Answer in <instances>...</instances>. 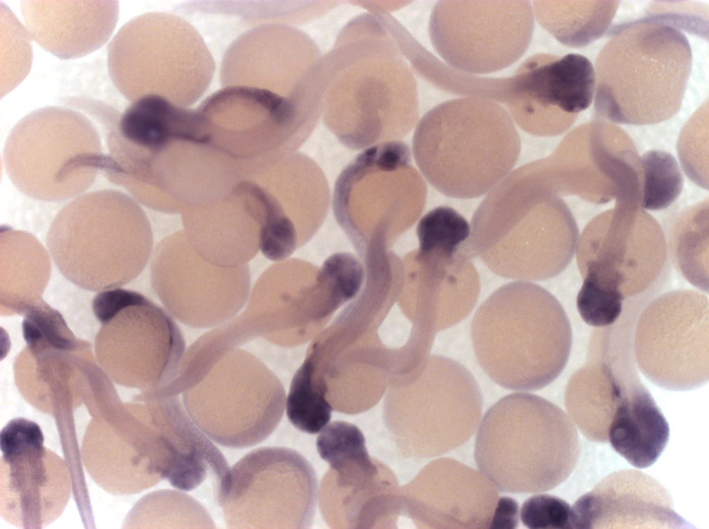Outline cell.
Returning <instances> with one entry per match:
<instances>
[{
  "label": "cell",
  "mask_w": 709,
  "mask_h": 529,
  "mask_svg": "<svg viewBox=\"0 0 709 529\" xmlns=\"http://www.w3.org/2000/svg\"><path fill=\"white\" fill-rule=\"evenodd\" d=\"M323 120L345 147L398 140L416 122V84L375 17L351 21L322 57Z\"/></svg>",
  "instance_id": "6da1fadb"
},
{
  "label": "cell",
  "mask_w": 709,
  "mask_h": 529,
  "mask_svg": "<svg viewBox=\"0 0 709 529\" xmlns=\"http://www.w3.org/2000/svg\"><path fill=\"white\" fill-rule=\"evenodd\" d=\"M320 456L337 474H350L372 468L374 462L366 449L365 438L354 425L334 421L327 425L316 439Z\"/></svg>",
  "instance_id": "f546056e"
},
{
  "label": "cell",
  "mask_w": 709,
  "mask_h": 529,
  "mask_svg": "<svg viewBox=\"0 0 709 529\" xmlns=\"http://www.w3.org/2000/svg\"><path fill=\"white\" fill-rule=\"evenodd\" d=\"M438 252H439V251H438ZM446 254H447V253H446ZM455 256H456V255H455Z\"/></svg>",
  "instance_id": "8d00e7d4"
},
{
  "label": "cell",
  "mask_w": 709,
  "mask_h": 529,
  "mask_svg": "<svg viewBox=\"0 0 709 529\" xmlns=\"http://www.w3.org/2000/svg\"><path fill=\"white\" fill-rule=\"evenodd\" d=\"M110 76L129 100L154 94L186 106L208 86L210 53L197 31L174 15L152 12L118 32L108 47Z\"/></svg>",
  "instance_id": "9c48e42d"
},
{
  "label": "cell",
  "mask_w": 709,
  "mask_h": 529,
  "mask_svg": "<svg viewBox=\"0 0 709 529\" xmlns=\"http://www.w3.org/2000/svg\"><path fill=\"white\" fill-rule=\"evenodd\" d=\"M5 285L1 305L23 315L31 306L42 301V293L51 274L50 258L42 244L32 235L21 231L5 232Z\"/></svg>",
  "instance_id": "4316f807"
},
{
  "label": "cell",
  "mask_w": 709,
  "mask_h": 529,
  "mask_svg": "<svg viewBox=\"0 0 709 529\" xmlns=\"http://www.w3.org/2000/svg\"><path fill=\"white\" fill-rule=\"evenodd\" d=\"M105 157L93 123L63 107L44 108L23 118L3 152L6 171L17 189L46 202L82 194L102 172Z\"/></svg>",
  "instance_id": "30bf717a"
},
{
  "label": "cell",
  "mask_w": 709,
  "mask_h": 529,
  "mask_svg": "<svg viewBox=\"0 0 709 529\" xmlns=\"http://www.w3.org/2000/svg\"><path fill=\"white\" fill-rule=\"evenodd\" d=\"M197 111L209 145L249 177L295 154L319 119L309 106L242 85L224 86Z\"/></svg>",
  "instance_id": "7c38bea8"
},
{
  "label": "cell",
  "mask_w": 709,
  "mask_h": 529,
  "mask_svg": "<svg viewBox=\"0 0 709 529\" xmlns=\"http://www.w3.org/2000/svg\"><path fill=\"white\" fill-rule=\"evenodd\" d=\"M425 186L409 146L393 140L370 146L335 183V219L354 247L366 255L385 251L418 218Z\"/></svg>",
  "instance_id": "ba28073f"
},
{
  "label": "cell",
  "mask_w": 709,
  "mask_h": 529,
  "mask_svg": "<svg viewBox=\"0 0 709 529\" xmlns=\"http://www.w3.org/2000/svg\"><path fill=\"white\" fill-rule=\"evenodd\" d=\"M152 288L167 312L190 327L218 326L240 312L250 294L247 264L226 267L199 255L185 234L168 237L154 251Z\"/></svg>",
  "instance_id": "e0dca14e"
},
{
  "label": "cell",
  "mask_w": 709,
  "mask_h": 529,
  "mask_svg": "<svg viewBox=\"0 0 709 529\" xmlns=\"http://www.w3.org/2000/svg\"><path fill=\"white\" fill-rule=\"evenodd\" d=\"M253 179L262 187L267 228L294 252L326 217L330 192L325 176L312 159L295 153Z\"/></svg>",
  "instance_id": "603a6c76"
},
{
  "label": "cell",
  "mask_w": 709,
  "mask_h": 529,
  "mask_svg": "<svg viewBox=\"0 0 709 529\" xmlns=\"http://www.w3.org/2000/svg\"><path fill=\"white\" fill-rule=\"evenodd\" d=\"M595 89V71L586 57L536 55L508 79L506 104L526 130L557 133L589 107Z\"/></svg>",
  "instance_id": "ffe728a7"
},
{
  "label": "cell",
  "mask_w": 709,
  "mask_h": 529,
  "mask_svg": "<svg viewBox=\"0 0 709 529\" xmlns=\"http://www.w3.org/2000/svg\"><path fill=\"white\" fill-rule=\"evenodd\" d=\"M521 151L513 119L490 98L469 96L445 102L418 124L413 153L427 180L444 195L477 198L511 171Z\"/></svg>",
  "instance_id": "277c9868"
},
{
  "label": "cell",
  "mask_w": 709,
  "mask_h": 529,
  "mask_svg": "<svg viewBox=\"0 0 709 529\" xmlns=\"http://www.w3.org/2000/svg\"><path fill=\"white\" fill-rule=\"evenodd\" d=\"M668 491L639 470L613 472L571 507L572 528H690Z\"/></svg>",
  "instance_id": "7402d4cb"
},
{
  "label": "cell",
  "mask_w": 709,
  "mask_h": 529,
  "mask_svg": "<svg viewBox=\"0 0 709 529\" xmlns=\"http://www.w3.org/2000/svg\"><path fill=\"white\" fill-rule=\"evenodd\" d=\"M528 1H440L429 34L436 52L458 71L502 70L526 50L534 29Z\"/></svg>",
  "instance_id": "2e32d148"
},
{
  "label": "cell",
  "mask_w": 709,
  "mask_h": 529,
  "mask_svg": "<svg viewBox=\"0 0 709 529\" xmlns=\"http://www.w3.org/2000/svg\"><path fill=\"white\" fill-rule=\"evenodd\" d=\"M144 499L154 507L150 525L158 528H214L207 511L192 496L170 490L157 491Z\"/></svg>",
  "instance_id": "d6a6232c"
},
{
  "label": "cell",
  "mask_w": 709,
  "mask_h": 529,
  "mask_svg": "<svg viewBox=\"0 0 709 529\" xmlns=\"http://www.w3.org/2000/svg\"><path fill=\"white\" fill-rule=\"evenodd\" d=\"M411 402L402 414V438L409 455L431 458L465 444L476 430L483 398L463 365L433 356L420 375Z\"/></svg>",
  "instance_id": "ac0fdd59"
},
{
  "label": "cell",
  "mask_w": 709,
  "mask_h": 529,
  "mask_svg": "<svg viewBox=\"0 0 709 529\" xmlns=\"http://www.w3.org/2000/svg\"><path fill=\"white\" fill-rule=\"evenodd\" d=\"M316 490L314 470L298 452L260 448L230 469L219 505L230 528H305Z\"/></svg>",
  "instance_id": "5bb4252c"
},
{
  "label": "cell",
  "mask_w": 709,
  "mask_h": 529,
  "mask_svg": "<svg viewBox=\"0 0 709 529\" xmlns=\"http://www.w3.org/2000/svg\"><path fill=\"white\" fill-rule=\"evenodd\" d=\"M640 161L644 174L643 207L649 210L667 207L679 196L683 183L675 158L667 152L652 150L645 153Z\"/></svg>",
  "instance_id": "1f68e13d"
},
{
  "label": "cell",
  "mask_w": 709,
  "mask_h": 529,
  "mask_svg": "<svg viewBox=\"0 0 709 529\" xmlns=\"http://www.w3.org/2000/svg\"><path fill=\"white\" fill-rule=\"evenodd\" d=\"M185 235L194 250L218 266L246 265L259 249L262 212L241 183L224 199L182 212Z\"/></svg>",
  "instance_id": "cb8c5ba5"
},
{
  "label": "cell",
  "mask_w": 709,
  "mask_h": 529,
  "mask_svg": "<svg viewBox=\"0 0 709 529\" xmlns=\"http://www.w3.org/2000/svg\"><path fill=\"white\" fill-rule=\"evenodd\" d=\"M419 248L452 254L474 256L470 245L471 226L456 210L439 207L425 214L417 228Z\"/></svg>",
  "instance_id": "4dcf8cb0"
},
{
  "label": "cell",
  "mask_w": 709,
  "mask_h": 529,
  "mask_svg": "<svg viewBox=\"0 0 709 529\" xmlns=\"http://www.w3.org/2000/svg\"><path fill=\"white\" fill-rule=\"evenodd\" d=\"M327 388L314 366L306 360L293 377L286 401V413L298 429L314 434L330 422L332 405L326 398Z\"/></svg>",
  "instance_id": "f1b7e54d"
},
{
  "label": "cell",
  "mask_w": 709,
  "mask_h": 529,
  "mask_svg": "<svg viewBox=\"0 0 709 529\" xmlns=\"http://www.w3.org/2000/svg\"><path fill=\"white\" fill-rule=\"evenodd\" d=\"M593 5L590 10H576L566 1H533V14L539 24L558 41L569 46H582L600 37L608 28L616 9L604 10L609 4Z\"/></svg>",
  "instance_id": "83f0119b"
},
{
  "label": "cell",
  "mask_w": 709,
  "mask_h": 529,
  "mask_svg": "<svg viewBox=\"0 0 709 529\" xmlns=\"http://www.w3.org/2000/svg\"><path fill=\"white\" fill-rule=\"evenodd\" d=\"M183 407L211 440L233 448L254 446L276 429L285 405L276 375L251 353L233 349L182 393Z\"/></svg>",
  "instance_id": "4fadbf2b"
},
{
  "label": "cell",
  "mask_w": 709,
  "mask_h": 529,
  "mask_svg": "<svg viewBox=\"0 0 709 529\" xmlns=\"http://www.w3.org/2000/svg\"><path fill=\"white\" fill-rule=\"evenodd\" d=\"M483 371L509 390L531 391L554 381L571 353L572 331L559 301L530 281L505 284L476 310L471 324Z\"/></svg>",
  "instance_id": "3957f363"
},
{
  "label": "cell",
  "mask_w": 709,
  "mask_h": 529,
  "mask_svg": "<svg viewBox=\"0 0 709 529\" xmlns=\"http://www.w3.org/2000/svg\"><path fill=\"white\" fill-rule=\"evenodd\" d=\"M46 245L64 277L100 293L139 275L150 257L153 236L138 203L106 189L82 194L65 205L50 226Z\"/></svg>",
  "instance_id": "8992f818"
},
{
  "label": "cell",
  "mask_w": 709,
  "mask_h": 529,
  "mask_svg": "<svg viewBox=\"0 0 709 529\" xmlns=\"http://www.w3.org/2000/svg\"><path fill=\"white\" fill-rule=\"evenodd\" d=\"M580 452L575 423L561 408L537 395L509 394L479 425L474 457L497 490L537 493L564 482Z\"/></svg>",
  "instance_id": "5b68a950"
},
{
  "label": "cell",
  "mask_w": 709,
  "mask_h": 529,
  "mask_svg": "<svg viewBox=\"0 0 709 529\" xmlns=\"http://www.w3.org/2000/svg\"><path fill=\"white\" fill-rule=\"evenodd\" d=\"M597 60L595 107L622 124H649L681 106L691 69L685 36L656 19L620 26Z\"/></svg>",
  "instance_id": "52a82bcc"
},
{
  "label": "cell",
  "mask_w": 709,
  "mask_h": 529,
  "mask_svg": "<svg viewBox=\"0 0 709 529\" xmlns=\"http://www.w3.org/2000/svg\"><path fill=\"white\" fill-rule=\"evenodd\" d=\"M517 502L509 497H500L492 519L490 528H513L518 523Z\"/></svg>",
  "instance_id": "d590c367"
},
{
  "label": "cell",
  "mask_w": 709,
  "mask_h": 529,
  "mask_svg": "<svg viewBox=\"0 0 709 529\" xmlns=\"http://www.w3.org/2000/svg\"><path fill=\"white\" fill-rule=\"evenodd\" d=\"M622 299L583 282L576 306L582 320L588 325L603 328L614 324L621 316Z\"/></svg>",
  "instance_id": "e575fe53"
},
{
  "label": "cell",
  "mask_w": 709,
  "mask_h": 529,
  "mask_svg": "<svg viewBox=\"0 0 709 529\" xmlns=\"http://www.w3.org/2000/svg\"><path fill=\"white\" fill-rule=\"evenodd\" d=\"M101 327L95 341L98 364L118 384L165 397L185 353L176 322L139 293L121 288L98 293L92 302Z\"/></svg>",
  "instance_id": "8fae6325"
},
{
  "label": "cell",
  "mask_w": 709,
  "mask_h": 529,
  "mask_svg": "<svg viewBox=\"0 0 709 529\" xmlns=\"http://www.w3.org/2000/svg\"><path fill=\"white\" fill-rule=\"evenodd\" d=\"M545 160L511 171L473 215L474 255L495 274L523 281L550 279L571 260V216Z\"/></svg>",
  "instance_id": "7a4b0ae2"
},
{
  "label": "cell",
  "mask_w": 709,
  "mask_h": 529,
  "mask_svg": "<svg viewBox=\"0 0 709 529\" xmlns=\"http://www.w3.org/2000/svg\"><path fill=\"white\" fill-rule=\"evenodd\" d=\"M522 523L530 528L571 529V507L564 500L549 494H538L522 505Z\"/></svg>",
  "instance_id": "836d02e7"
},
{
  "label": "cell",
  "mask_w": 709,
  "mask_h": 529,
  "mask_svg": "<svg viewBox=\"0 0 709 529\" xmlns=\"http://www.w3.org/2000/svg\"><path fill=\"white\" fill-rule=\"evenodd\" d=\"M224 86L266 89L315 105L323 93L322 57L300 30L267 24L240 35L226 51L221 70Z\"/></svg>",
  "instance_id": "d6986e66"
},
{
  "label": "cell",
  "mask_w": 709,
  "mask_h": 529,
  "mask_svg": "<svg viewBox=\"0 0 709 529\" xmlns=\"http://www.w3.org/2000/svg\"><path fill=\"white\" fill-rule=\"evenodd\" d=\"M27 3V2H26ZM23 6L26 24L34 39L44 48L61 58L84 55L98 48L107 41L114 28L117 13L108 16L94 15L98 11L86 10H58L54 5L42 6L41 10L33 1Z\"/></svg>",
  "instance_id": "484cf974"
},
{
  "label": "cell",
  "mask_w": 709,
  "mask_h": 529,
  "mask_svg": "<svg viewBox=\"0 0 709 529\" xmlns=\"http://www.w3.org/2000/svg\"><path fill=\"white\" fill-rule=\"evenodd\" d=\"M497 490L481 472L442 458L423 468L410 484L406 509L421 528H490Z\"/></svg>",
  "instance_id": "44dd1931"
},
{
  "label": "cell",
  "mask_w": 709,
  "mask_h": 529,
  "mask_svg": "<svg viewBox=\"0 0 709 529\" xmlns=\"http://www.w3.org/2000/svg\"><path fill=\"white\" fill-rule=\"evenodd\" d=\"M708 309L704 294L674 290L641 310L634 331V355L653 383L685 391L708 382Z\"/></svg>",
  "instance_id": "9a60e30c"
},
{
  "label": "cell",
  "mask_w": 709,
  "mask_h": 529,
  "mask_svg": "<svg viewBox=\"0 0 709 529\" xmlns=\"http://www.w3.org/2000/svg\"><path fill=\"white\" fill-rule=\"evenodd\" d=\"M669 436V425L643 383L618 405L608 429L613 449L639 469L656 461Z\"/></svg>",
  "instance_id": "d4e9b609"
}]
</instances>
